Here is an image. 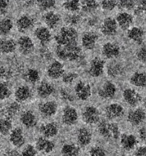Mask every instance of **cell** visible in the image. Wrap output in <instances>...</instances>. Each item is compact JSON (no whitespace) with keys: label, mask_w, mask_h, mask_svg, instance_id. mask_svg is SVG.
<instances>
[{"label":"cell","mask_w":146,"mask_h":156,"mask_svg":"<svg viewBox=\"0 0 146 156\" xmlns=\"http://www.w3.org/2000/svg\"><path fill=\"white\" fill-rule=\"evenodd\" d=\"M143 36H144V31L142 29L138 27L132 28L128 32V37L138 43H142Z\"/></svg>","instance_id":"31"},{"label":"cell","mask_w":146,"mask_h":156,"mask_svg":"<svg viewBox=\"0 0 146 156\" xmlns=\"http://www.w3.org/2000/svg\"><path fill=\"white\" fill-rule=\"evenodd\" d=\"M21 121L26 127L32 128L36 125L37 119L31 111H27L21 114Z\"/></svg>","instance_id":"28"},{"label":"cell","mask_w":146,"mask_h":156,"mask_svg":"<svg viewBox=\"0 0 146 156\" xmlns=\"http://www.w3.org/2000/svg\"><path fill=\"white\" fill-rule=\"evenodd\" d=\"M101 31L105 36H114L117 32L116 21L112 17L106 18L101 26Z\"/></svg>","instance_id":"4"},{"label":"cell","mask_w":146,"mask_h":156,"mask_svg":"<svg viewBox=\"0 0 146 156\" xmlns=\"http://www.w3.org/2000/svg\"><path fill=\"white\" fill-rule=\"evenodd\" d=\"M117 3L116 1H103L101 2V6L103 9L106 11H112L116 7Z\"/></svg>","instance_id":"46"},{"label":"cell","mask_w":146,"mask_h":156,"mask_svg":"<svg viewBox=\"0 0 146 156\" xmlns=\"http://www.w3.org/2000/svg\"><path fill=\"white\" fill-rule=\"evenodd\" d=\"M12 128V121L9 119H0V135L6 136L10 133Z\"/></svg>","instance_id":"36"},{"label":"cell","mask_w":146,"mask_h":156,"mask_svg":"<svg viewBox=\"0 0 146 156\" xmlns=\"http://www.w3.org/2000/svg\"><path fill=\"white\" fill-rule=\"evenodd\" d=\"M13 28V22L10 19H0V35L6 36L9 34Z\"/></svg>","instance_id":"33"},{"label":"cell","mask_w":146,"mask_h":156,"mask_svg":"<svg viewBox=\"0 0 146 156\" xmlns=\"http://www.w3.org/2000/svg\"><path fill=\"white\" fill-rule=\"evenodd\" d=\"M31 95V90L27 86L19 87L16 90V92H15V97H16V100L19 102H22V101L28 100L30 98Z\"/></svg>","instance_id":"29"},{"label":"cell","mask_w":146,"mask_h":156,"mask_svg":"<svg viewBox=\"0 0 146 156\" xmlns=\"http://www.w3.org/2000/svg\"><path fill=\"white\" fill-rule=\"evenodd\" d=\"M77 77V74L75 73H67L63 75L62 81L65 84H70Z\"/></svg>","instance_id":"45"},{"label":"cell","mask_w":146,"mask_h":156,"mask_svg":"<svg viewBox=\"0 0 146 156\" xmlns=\"http://www.w3.org/2000/svg\"><path fill=\"white\" fill-rule=\"evenodd\" d=\"M120 47L116 43H106L102 48V53L107 58H115L120 55Z\"/></svg>","instance_id":"13"},{"label":"cell","mask_w":146,"mask_h":156,"mask_svg":"<svg viewBox=\"0 0 146 156\" xmlns=\"http://www.w3.org/2000/svg\"><path fill=\"white\" fill-rule=\"evenodd\" d=\"M9 1L0 0V15H4L7 12Z\"/></svg>","instance_id":"50"},{"label":"cell","mask_w":146,"mask_h":156,"mask_svg":"<svg viewBox=\"0 0 146 156\" xmlns=\"http://www.w3.org/2000/svg\"><path fill=\"white\" fill-rule=\"evenodd\" d=\"M99 36L97 33L93 31L87 32L84 34L82 38V43L84 48L87 50H91L95 47Z\"/></svg>","instance_id":"11"},{"label":"cell","mask_w":146,"mask_h":156,"mask_svg":"<svg viewBox=\"0 0 146 156\" xmlns=\"http://www.w3.org/2000/svg\"><path fill=\"white\" fill-rule=\"evenodd\" d=\"M0 62H1V60H0Z\"/></svg>","instance_id":"57"},{"label":"cell","mask_w":146,"mask_h":156,"mask_svg":"<svg viewBox=\"0 0 146 156\" xmlns=\"http://www.w3.org/2000/svg\"><path fill=\"white\" fill-rule=\"evenodd\" d=\"M136 138L131 134H123L121 138V144L125 150L130 151L134 148L137 144Z\"/></svg>","instance_id":"26"},{"label":"cell","mask_w":146,"mask_h":156,"mask_svg":"<svg viewBox=\"0 0 146 156\" xmlns=\"http://www.w3.org/2000/svg\"><path fill=\"white\" fill-rule=\"evenodd\" d=\"M64 68L58 61H54L50 65L48 68V75L52 79H58L63 75Z\"/></svg>","instance_id":"17"},{"label":"cell","mask_w":146,"mask_h":156,"mask_svg":"<svg viewBox=\"0 0 146 156\" xmlns=\"http://www.w3.org/2000/svg\"><path fill=\"white\" fill-rule=\"evenodd\" d=\"M77 32L73 27H63L55 36L56 42L60 45H66L77 43Z\"/></svg>","instance_id":"2"},{"label":"cell","mask_w":146,"mask_h":156,"mask_svg":"<svg viewBox=\"0 0 146 156\" xmlns=\"http://www.w3.org/2000/svg\"><path fill=\"white\" fill-rule=\"evenodd\" d=\"M40 131L45 138H52L58 134V126L54 122L48 123L41 127Z\"/></svg>","instance_id":"20"},{"label":"cell","mask_w":146,"mask_h":156,"mask_svg":"<svg viewBox=\"0 0 146 156\" xmlns=\"http://www.w3.org/2000/svg\"><path fill=\"white\" fill-rule=\"evenodd\" d=\"M16 25L19 31L27 32L34 27V19L28 15H23L17 20Z\"/></svg>","instance_id":"16"},{"label":"cell","mask_w":146,"mask_h":156,"mask_svg":"<svg viewBox=\"0 0 146 156\" xmlns=\"http://www.w3.org/2000/svg\"><path fill=\"white\" fill-rule=\"evenodd\" d=\"M100 135L103 136L105 138H112V128H111V123H107L106 121H102L99 123V127H98Z\"/></svg>","instance_id":"32"},{"label":"cell","mask_w":146,"mask_h":156,"mask_svg":"<svg viewBox=\"0 0 146 156\" xmlns=\"http://www.w3.org/2000/svg\"><path fill=\"white\" fill-rule=\"evenodd\" d=\"M145 10V1L141 2L140 4L137 6V7L135 9V14H141Z\"/></svg>","instance_id":"53"},{"label":"cell","mask_w":146,"mask_h":156,"mask_svg":"<svg viewBox=\"0 0 146 156\" xmlns=\"http://www.w3.org/2000/svg\"><path fill=\"white\" fill-rule=\"evenodd\" d=\"M77 141L81 146H86L90 144L91 140V133L85 128L80 129L77 134Z\"/></svg>","instance_id":"24"},{"label":"cell","mask_w":146,"mask_h":156,"mask_svg":"<svg viewBox=\"0 0 146 156\" xmlns=\"http://www.w3.org/2000/svg\"><path fill=\"white\" fill-rule=\"evenodd\" d=\"M60 95L61 97L64 99V100L67 101H73V97L70 93H69L67 90H62L60 92Z\"/></svg>","instance_id":"51"},{"label":"cell","mask_w":146,"mask_h":156,"mask_svg":"<svg viewBox=\"0 0 146 156\" xmlns=\"http://www.w3.org/2000/svg\"><path fill=\"white\" fill-rule=\"evenodd\" d=\"M21 109V106L18 102H13L7 106L5 109V114L8 119L13 118L19 113Z\"/></svg>","instance_id":"37"},{"label":"cell","mask_w":146,"mask_h":156,"mask_svg":"<svg viewBox=\"0 0 146 156\" xmlns=\"http://www.w3.org/2000/svg\"><path fill=\"white\" fill-rule=\"evenodd\" d=\"M121 156H124V155H121Z\"/></svg>","instance_id":"56"},{"label":"cell","mask_w":146,"mask_h":156,"mask_svg":"<svg viewBox=\"0 0 146 156\" xmlns=\"http://www.w3.org/2000/svg\"><path fill=\"white\" fill-rule=\"evenodd\" d=\"M34 34L43 45L47 44L51 40V32L45 27H39L36 29Z\"/></svg>","instance_id":"23"},{"label":"cell","mask_w":146,"mask_h":156,"mask_svg":"<svg viewBox=\"0 0 146 156\" xmlns=\"http://www.w3.org/2000/svg\"><path fill=\"white\" fill-rule=\"evenodd\" d=\"M78 115L76 109L73 107H67L63 111L62 114V122L65 124L71 126L76 123L77 120Z\"/></svg>","instance_id":"15"},{"label":"cell","mask_w":146,"mask_h":156,"mask_svg":"<svg viewBox=\"0 0 146 156\" xmlns=\"http://www.w3.org/2000/svg\"><path fill=\"white\" fill-rule=\"evenodd\" d=\"M16 48V43L11 38H3L0 40V51L2 53H13Z\"/></svg>","instance_id":"22"},{"label":"cell","mask_w":146,"mask_h":156,"mask_svg":"<svg viewBox=\"0 0 146 156\" xmlns=\"http://www.w3.org/2000/svg\"><path fill=\"white\" fill-rule=\"evenodd\" d=\"M108 75L112 77H117L123 74V68L119 62H113L108 66Z\"/></svg>","instance_id":"30"},{"label":"cell","mask_w":146,"mask_h":156,"mask_svg":"<svg viewBox=\"0 0 146 156\" xmlns=\"http://www.w3.org/2000/svg\"><path fill=\"white\" fill-rule=\"evenodd\" d=\"M18 45L19 51L23 55H29L34 50V43L29 36H21L18 41Z\"/></svg>","instance_id":"5"},{"label":"cell","mask_w":146,"mask_h":156,"mask_svg":"<svg viewBox=\"0 0 146 156\" xmlns=\"http://www.w3.org/2000/svg\"><path fill=\"white\" fill-rule=\"evenodd\" d=\"M21 156H36V151L31 145H29L24 148Z\"/></svg>","instance_id":"48"},{"label":"cell","mask_w":146,"mask_h":156,"mask_svg":"<svg viewBox=\"0 0 146 156\" xmlns=\"http://www.w3.org/2000/svg\"><path fill=\"white\" fill-rule=\"evenodd\" d=\"M55 4V1H52V0H48V1H38V6L40 9L41 10H48L49 9L53 8Z\"/></svg>","instance_id":"42"},{"label":"cell","mask_w":146,"mask_h":156,"mask_svg":"<svg viewBox=\"0 0 146 156\" xmlns=\"http://www.w3.org/2000/svg\"><path fill=\"white\" fill-rule=\"evenodd\" d=\"M58 105L55 101H51L43 103L39 106V111L44 117H50L55 115L57 112Z\"/></svg>","instance_id":"12"},{"label":"cell","mask_w":146,"mask_h":156,"mask_svg":"<svg viewBox=\"0 0 146 156\" xmlns=\"http://www.w3.org/2000/svg\"><path fill=\"white\" fill-rule=\"evenodd\" d=\"M81 20V17L77 14H70L67 15L65 18V21L67 24L74 26L77 25Z\"/></svg>","instance_id":"43"},{"label":"cell","mask_w":146,"mask_h":156,"mask_svg":"<svg viewBox=\"0 0 146 156\" xmlns=\"http://www.w3.org/2000/svg\"><path fill=\"white\" fill-rule=\"evenodd\" d=\"M117 22L122 29L126 30L130 27L133 23V16L126 12H122L119 14L116 18Z\"/></svg>","instance_id":"25"},{"label":"cell","mask_w":146,"mask_h":156,"mask_svg":"<svg viewBox=\"0 0 146 156\" xmlns=\"http://www.w3.org/2000/svg\"><path fill=\"white\" fill-rule=\"evenodd\" d=\"M139 136H140V138L141 139L145 140V128L143 127L141 128L139 131Z\"/></svg>","instance_id":"55"},{"label":"cell","mask_w":146,"mask_h":156,"mask_svg":"<svg viewBox=\"0 0 146 156\" xmlns=\"http://www.w3.org/2000/svg\"><path fill=\"white\" fill-rule=\"evenodd\" d=\"M0 112H1V111H0Z\"/></svg>","instance_id":"58"},{"label":"cell","mask_w":146,"mask_h":156,"mask_svg":"<svg viewBox=\"0 0 146 156\" xmlns=\"http://www.w3.org/2000/svg\"><path fill=\"white\" fill-rule=\"evenodd\" d=\"M90 156H106L105 151L101 147H94L90 150Z\"/></svg>","instance_id":"47"},{"label":"cell","mask_w":146,"mask_h":156,"mask_svg":"<svg viewBox=\"0 0 146 156\" xmlns=\"http://www.w3.org/2000/svg\"><path fill=\"white\" fill-rule=\"evenodd\" d=\"M99 4L96 1H91V0H88V1H83L82 3V7L84 12L87 13H92L95 12L98 9Z\"/></svg>","instance_id":"38"},{"label":"cell","mask_w":146,"mask_h":156,"mask_svg":"<svg viewBox=\"0 0 146 156\" xmlns=\"http://www.w3.org/2000/svg\"><path fill=\"white\" fill-rule=\"evenodd\" d=\"M117 4L121 9L131 10L135 8V2L134 1H120Z\"/></svg>","instance_id":"44"},{"label":"cell","mask_w":146,"mask_h":156,"mask_svg":"<svg viewBox=\"0 0 146 156\" xmlns=\"http://www.w3.org/2000/svg\"><path fill=\"white\" fill-rule=\"evenodd\" d=\"M9 140L12 144L16 147L22 146L25 143V137L21 128L17 127L12 130L10 133Z\"/></svg>","instance_id":"10"},{"label":"cell","mask_w":146,"mask_h":156,"mask_svg":"<svg viewBox=\"0 0 146 156\" xmlns=\"http://www.w3.org/2000/svg\"><path fill=\"white\" fill-rule=\"evenodd\" d=\"M79 153V148L74 144H65L62 148L63 156H77Z\"/></svg>","instance_id":"35"},{"label":"cell","mask_w":146,"mask_h":156,"mask_svg":"<svg viewBox=\"0 0 146 156\" xmlns=\"http://www.w3.org/2000/svg\"><path fill=\"white\" fill-rule=\"evenodd\" d=\"M12 92L8 84L6 83H0V100L9 98Z\"/></svg>","instance_id":"41"},{"label":"cell","mask_w":146,"mask_h":156,"mask_svg":"<svg viewBox=\"0 0 146 156\" xmlns=\"http://www.w3.org/2000/svg\"><path fill=\"white\" fill-rule=\"evenodd\" d=\"M137 56H138V58L141 60V62H145V59H146V55H145V46L141 48L139 50L138 53H137Z\"/></svg>","instance_id":"52"},{"label":"cell","mask_w":146,"mask_h":156,"mask_svg":"<svg viewBox=\"0 0 146 156\" xmlns=\"http://www.w3.org/2000/svg\"><path fill=\"white\" fill-rule=\"evenodd\" d=\"M43 19L45 24L50 29H55L60 21V17L58 14L53 12H48L43 15Z\"/></svg>","instance_id":"18"},{"label":"cell","mask_w":146,"mask_h":156,"mask_svg":"<svg viewBox=\"0 0 146 156\" xmlns=\"http://www.w3.org/2000/svg\"><path fill=\"white\" fill-rule=\"evenodd\" d=\"M75 93L77 97L82 101H86L91 96V87L89 84L80 82L75 87Z\"/></svg>","instance_id":"8"},{"label":"cell","mask_w":146,"mask_h":156,"mask_svg":"<svg viewBox=\"0 0 146 156\" xmlns=\"http://www.w3.org/2000/svg\"><path fill=\"white\" fill-rule=\"evenodd\" d=\"M55 91V88L48 82H43L38 86L37 89V92L39 97L42 98H46L51 95Z\"/></svg>","instance_id":"27"},{"label":"cell","mask_w":146,"mask_h":156,"mask_svg":"<svg viewBox=\"0 0 146 156\" xmlns=\"http://www.w3.org/2000/svg\"><path fill=\"white\" fill-rule=\"evenodd\" d=\"M104 61L99 57H96L91 60L89 73L94 77H99L104 72Z\"/></svg>","instance_id":"6"},{"label":"cell","mask_w":146,"mask_h":156,"mask_svg":"<svg viewBox=\"0 0 146 156\" xmlns=\"http://www.w3.org/2000/svg\"><path fill=\"white\" fill-rule=\"evenodd\" d=\"M105 114L109 119H114L123 116L124 109L119 104H112L106 107Z\"/></svg>","instance_id":"9"},{"label":"cell","mask_w":146,"mask_h":156,"mask_svg":"<svg viewBox=\"0 0 146 156\" xmlns=\"http://www.w3.org/2000/svg\"><path fill=\"white\" fill-rule=\"evenodd\" d=\"M12 75V73L9 69L7 68H2L0 70V77H2L4 79L7 80L10 78Z\"/></svg>","instance_id":"49"},{"label":"cell","mask_w":146,"mask_h":156,"mask_svg":"<svg viewBox=\"0 0 146 156\" xmlns=\"http://www.w3.org/2000/svg\"><path fill=\"white\" fill-rule=\"evenodd\" d=\"M25 77L27 81L31 83H36L40 79V75L38 70L35 69H29L25 75Z\"/></svg>","instance_id":"39"},{"label":"cell","mask_w":146,"mask_h":156,"mask_svg":"<svg viewBox=\"0 0 146 156\" xmlns=\"http://www.w3.org/2000/svg\"><path fill=\"white\" fill-rule=\"evenodd\" d=\"M55 53L60 59L65 61H75L80 58L81 48L78 46L77 43L66 45H58L56 47Z\"/></svg>","instance_id":"1"},{"label":"cell","mask_w":146,"mask_h":156,"mask_svg":"<svg viewBox=\"0 0 146 156\" xmlns=\"http://www.w3.org/2000/svg\"><path fill=\"white\" fill-rule=\"evenodd\" d=\"M99 112L94 107H87L85 108L82 114V118L84 122L88 124H94L99 121Z\"/></svg>","instance_id":"3"},{"label":"cell","mask_w":146,"mask_h":156,"mask_svg":"<svg viewBox=\"0 0 146 156\" xmlns=\"http://www.w3.org/2000/svg\"><path fill=\"white\" fill-rule=\"evenodd\" d=\"M63 6L65 9L69 11V12H75L80 9V1H75V0L67 1L63 4Z\"/></svg>","instance_id":"40"},{"label":"cell","mask_w":146,"mask_h":156,"mask_svg":"<svg viewBox=\"0 0 146 156\" xmlns=\"http://www.w3.org/2000/svg\"><path fill=\"white\" fill-rule=\"evenodd\" d=\"M116 92V88L112 82L107 81L103 84L99 90V95L103 99H109L114 97Z\"/></svg>","instance_id":"14"},{"label":"cell","mask_w":146,"mask_h":156,"mask_svg":"<svg viewBox=\"0 0 146 156\" xmlns=\"http://www.w3.org/2000/svg\"><path fill=\"white\" fill-rule=\"evenodd\" d=\"M123 96L126 102L131 107H136L141 102L142 99L139 93L132 89H126L124 90Z\"/></svg>","instance_id":"7"},{"label":"cell","mask_w":146,"mask_h":156,"mask_svg":"<svg viewBox=\"0 0 146 156\" xmlns=\"http://www.w3.org/2000/svg\"><path fill=\"white\" fill-rule=\"evenodd\" d=\"M36 148L39 151L44 153L51 152L55 148V145L51 140L46 139V138H39L36 142Z\"/></svg>","instance_id":"21"},{"label":"cell","mask_w":146,"mask_h":156,"mask_svg":"<svg viewBox=\"0 0 146 156\" xmlns=\"http://www.w3.org/2000/svg\"><path fill=\"white\" fill-rule=\"evenodd\" d=\"M145 118V112L141 109H137L130 112L128 116V121L134 126H138L144 121Z\"/></svg>","instance_id":"19"},{"label":"cell","mask_w":146,"mask_h":156,"mask_svg":"<svg viewBox=\"0 0 146 156\" xmlns=\"http://www.w3.org/2000/svg\"><path fill=\"white\" fill-rule=\"evenodd\" d=\"M146 78L144 73H136L130 78V83L136 87H144L145 86Z\"/></svg>","instance_id":"34"},{"label":"cell","mask_w":146,"mask_h":156,"mask_svg":"<svg viewBox=\"0 0 146 156\" xmlns=\"http://www.w3.org/2000/svg\"><path fill=\"white\" fill-rule=\"evenodd\" d=\"M146 151H145V147H141L135 153V156H145Z\"/></svg>","instance_id":"54"}]
</instances>
